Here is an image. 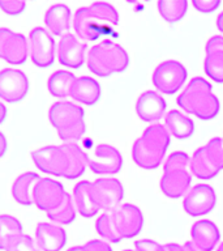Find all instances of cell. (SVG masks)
I'll return each instance as SVG.
<instances>
[{"label": "cell", "instance_id": "60d3db41", "mask_svg": "<svg viewBox=\"0 0 223 251\" xmlns=\"http://www.w3.org/2000/svg\"><path fill=\"white\" fill-rule=\"evenodd\" d=\"M164 249H166V251H185V249H184L183 245H179V243H166L164 245Z\"/></svg>", "mask_w": 223, "mask_h": 251}, {"label": "cell", "instance_id": "c3c4849f", "mask_svg": "<svg viewBox=\"0 0 223 251\" xmlns=\"http://www.w3.org/2000/svg\"><path fill=\"white\" fill-rule=\"evenodd\" d=\"M123 251H136V250H129L128 249V250H123Z\"/></svg>", "mask_w": 223, "mask_h": 251}, {"label": "cell", "instance_id": "30bf717a", "mask_svg": "<svg viewBox=\"0 0 223 251\" xmlns=\"http://www.w3.org/2000/svg\"><path fill=\"white\" fill-rule=\"evenodd\" d=\"M67 195L68 192L60 182L52 178H41L35 184L33 199L38 209L50 213L62 205Z\"/></svg>", "mask_w": 223, "mask_h": 251}, {"label": "cell", "instance_id": "e0dca14e", "mask_svg": "<svg viewBox=\"0 0 223 251\" xmlns=\"http://www.w3.org/2000/svg\"><path fill=\"white\" fill-rule=\"evenodd\" d=\"M136 114L145 123L158 122L166 113V101L156 90H145L136 101Z\"/></svg>", "mask_w": 223, "mask_h": 251}, {"label": "cell", "instance_id": "7a4b0ae2", "mask_svg": "<svg viewBox=\"0 0 223 251\" xmlns=\"http://www.w3.org/2000/svg\"><path fill=\"white\" fill-rule=\"evenodd\" d=\"M119 24V13L112 4L94 1L80 7L74 13L73 29L82 41L94 42L99 37L110 34Z\"/></svg>", "mask_w": 223, "mask_h": 251}, {"label": "cell", "instance_id": "ffe728a7", "mask_svg": "<svg viewBox=\"0 0 223 251\" xmlns=\"http://www.w3.org/2000/svg\"><path fill=\"white\" fill-rule=\"evenodd\" d=\"M191 183L192 176L188 170L163 173L160 178V191L170 199H179L189 192Z\"/></svg>", "mask_w": 223, "mask_h": 251}, {"label": "cell", "instance_id": "d590c367", "mask_svg": "<svg viewBox=\"0 0 223 251\" xmlns=\"http://www.w3.org/2000/svg\"><path fill=\"white\" fill-rule=\"evenodd\" d=\"M26 7V1L23 0H3L0 1V8L5 15L17 16L22 13Z\"/></svg>", "mask_w": 223, "mask_h": 251}, {"label": "cell", "instance_id": "f1b7e54d", "mask_svg": "<svg viewBox=\"0 0 223 251\" xmlns=\"http://www.w3.org/2000/svg\"><path fill=\"white\" fill-rule=\"evenodd\" d=\"M76 215H77V208L74 204L73 196L68 194L62 205L56 211L47 213V217L52 223L59 225H69L76 220Z\"/></svg>", "mask_w": 223, "mask_h": 251}, {"label": "cell", "instance_id": "8fae6325", "mask_svg": "<svg viewBox=\"0 0 223 251\" xmlns=\"http://www.w3.org/2000/svg\"><path fill=\"white\" fill-rule=\"evenodd\" d=\"M217 205V194L209 184H196L184 196L183 208L192 217H199L210 213Z\"/></svg>", "mask_w": 223, "mask_h": 251}, {"label": "cell", "instance_id": "2e32d148", "mask_svg": "<svg viewBox=\"0 0 223 251\" xmlns=\"http://www.w3.org/2000/svg\"><path fill=\"white\" fill-rule=\"evenodd\" d=\"M89 168L94 174L99 176L116 174L123 168V156L112 145L98 144L95 148V157H89Z\"/></svg>", "mask_w": 223, "mask_h": 251}, {"label": "cell", "instance_id": "603a6c76", "mask_svg": "<svg viewBox=\"0 0 223 251\" xmlns=\"http://www.w3.org/2000/svg\"><path fill=\"white\" fill-rule=\"evenodd\" d=\"M41 176L34 172H25L20 174L12 184V196L21 205H31L34 204L33 192L35 184L38 183Z\"/></svg>", "mask_w": 223, "mask_h": 251}, {"label": "cell", "instance_id": "7402d4cb", "mask_svg": "<svg viewBox=\"0 0 223 251\" xmlns=\"http://www.w3.org/2000/svg\"><path fill=\"white\" fill-rule=\"evenodd\" d=\"M45 24L54 35H64L72 25V12L67 4H52L45 13Z\"/></svg>", "mask_w": 223, "mask_h": 251}, {"label": "cell", "instance_id": "484cf974", "mask_svg": "<svg viewBox=\"0 0 223 251\" xmlns=\"http://www.w3.org/2000/svg\"><path fill=\"white\" fill-rule=\"evenodd\" d=\"M76 76H74L70 71L67 70H58L55 71L54 74L50 75V77L47 80V89L48 93L52 97L56 98H66L69 96L70 88L76 81Z\"/></svg>", "mask_w": 223, "mask_h": 251}, {"label": "cell", "instance_id": "d6a6232c", "mask_svg": "<svg viewBox=\"0 0 223 251\" xmlns=\"http://www.w3.org/2000/svg\"><path fill=\"white\" fill-rule=\"evenodd\" d=\"M1 249L3 251H41L34 239L25 233L17 234L11 239H8L1 246Z\"/></svg>", "mask_w": 223, "mask_h": 251}, {"label": "cell", "instance_id": "f546056e", "mask_svg": "<svg viewBox=\"0 0 223 251\" xmlns=\"http://www.w3.org/2000/svg\"><path fill=\"white\" fill-rule=\"evenodd\" d=\"M95 229L97 233L101 235L105 241H109L111 243H119L123 239L120 233L117 231L115 223H113L111 212H103L98 220L95 221Z\"/></svg>", "mask_w": 223, "mask_h": 251}, {"label": "cell", "instance_id": "b9f144b4", "mask_svg": "<svg viewBox=\"0 0 223 251\" xmlns=\"http://www.w3.org/2000/svg\"><path fill=\"white\" fill-rule=\"evenodd\" d=\"M0 148H1V152H0V156L4 157L5 152H7V148H8V141H7V137L4 135V132L0 133Z\"/></svg>", "mask_w": 223, "mask_h": 251}, {"label": "cell", "instance_id": "4316f807", "mask_svg": "<svg viewBox=\"0 0 223 251\" xmlns=\"http://www.w3.org/2000/svg\"><path fill=\"white\" fill-rule=\"evenodd\" d=\"M191 170L193 176L199 179H213L219 170L211 164V161L207 157L205 145L196 149L195 153L191 157Z\"/></svg>", "mask_w": 223, "mask_h": 251}, {"label": "cell", "instance_id": "83f0119b", "mask_svg": "<svg viewBox=\"0 0 223 251\" xmlns=\"http://www.w3.org/2000/svg\"><path fill=\"white\" fill-rule=\"evenodd\" d=\"M159 15L168 24L179 23L188 11V1L185 0H159L156 3Z\"/></svg>", "mask_w": 223, "mask_h": 251}, {"label": "cell", "instance_id": "6da1fadb", "mask_svg": "<svg viewBox=\"0 0 223 251\" xmlns=\"http://www.w3.org/2000/svg\"><path fill=\"white\" fill-rule=\"evenodd\" d=\"M31 158L43 173L67 179L80 178L89 166V156L76 143L39 147L31 152Z\"/></svg>", "mask_w": 223, "mask_h": 251}, {"label": "cell", "instance_id": "ab89813d", "mask_svg": "<svg viewBox=\"0 0 223 251\" xmlns=\"http://www.w3.org/2000/svg\"><path fill=\"white\" fill-rule=\"evenodd\" d=\"M205 51H206V52L223 51V35L217 34L207 39L206 45H205Z\"/></svg>", "mask_w": 223, "mask_h": 251}, {"label": "cell", "instance_id": "9c48e42d", "mask_svg": "<svg viewBox=\"0 0 223 251\" xmlns=\"http://www.w3.org/2000/svg\"><path fill=\"white\" fill-rule=\"evenodd\" d=\"M91 195L101 211L111 212L124 199V187L116 178H98L91 182Z\"/></svg>", "mask_w": 223, "mask_h": 251}, {"label": "cell", "instance_id": "ee69618b", "mask_svg": "<svg viewBox=\"0 0 223 251\" xmlns=\"http://www.w3.org/2000/svg\"><path fill=\"white\" fill-rule=\"evenodd\" d=\"M183 246H184V249H185V251H201V250H199L197 247H196V245L192 242V241H187V242L184 243Z\"/></svg>", "mask_w": 223, "mask_h": 251}, {"label": "cell", "instance_id": "9a60e30c", "mask_svg": "<svg viewBox=\"0 0 223 251\" xmlns=\"http://www.w3.org/2000/svg\"><path fill=\"white\" fill-rule=\"evenodd\" d=\"M88 45L77 38V35L67 33L60 38L58 45L59 63L68 68H80L85 63Z\"/></svg>", "mask_w": 223, "mask_h": 251}, {"label": "cell", "instance_id": "7bdbcfd3", "mask_svg": "<svg viewBox=\"0 0 223 251\" xmlns=\"http://www.w3.org/2000/svg\"><path fill=\"white\" fill-rule=\"evenodd\" d=\"M215 26H217V29H218L221 33H223V11L221 12L218 15V17H217V21H215Z\"/></svg>", "mask_w": 223, "mask_h": 251}, {"label": "cell", "instance_id": "d4e9b609", "mask_svg": "<svg viewBox=\"0 0 223 251\" xmlns=\"http://www.w3.org/2000/svg\"><path fill=\"white\" fill-rule=\"evenodd\" d=\"M164 126L172 136L179 140H185L195 132V123L191 118L179 110H170L164 117Z\"/></svg>", "mask_w": 223, "mask_h": 251}, {"label": "cell", "instance_id": "ac0fdd59", "mask_svg": "<svg viewBox=\"0 0 223 251\" xmlns=\"http://www.w3.org/2000/svg\"><path fill=\"white\" fill-rule=\"evenodd\" d=\"M35 242L41 251H62L67 243V233L54 223H39L35 227Z\"/></svg>", "mask_w": 223, "mask_h": 251}, {"label": "cell", "instance_id": "d6986e66", "mask_svg": "<svg viewBox=\"0 0 223 251\" xmlns=\"http://www.w3.org/2000/svg\"><path fill=\"white\" fill-rule=\"evenodd\" d=\"M192 242L201 251H213L221 239V231L211 220H199L191 227Z\"/></svg>", "mask_w": 223, "mask_h": 251}, {"label": "cell", "instance_id": "44dd1931", "mask_svg": "<svg viewBox=\"0 0 223 251\" xmlns=\"http://www.w3.org/2000/svg\"><path fill=\"white\" fill-rule=\"evenodd\" d=\"M102 94L101 84L90 76H80L70 88L69 97L86 106L95 105Z\"/></svg>", "mask_w": 223, "mask_h": 251}, {"label": "cell", "instance_id": "277c9868", "mask_svg": "<svg viewBox=\"0 0 223 251\" xmlns=\"http://www.w3.org/2000/svg\"><path fill=\"white\" fill-rule=\"evenodd\" d=\"M171 141V133L166 126L154 123L144 129V132L132 147V158L134 164L145 170H153L162 164Z\"/></svg>", "mask_w": 223, "mask_h": 251}, {"label": "cell", "instance_id": "4dcf8cb0", "mask_svg": "<svg viewBox=\"0 0 223 251\" xmlns=\"http://www.w3.org/2000/svg\"><path fill=\"white\" fill-rule=\"evenodd\" d=\"M203 70L213 81L223 84V51L206 52Z\"/></svg>", "mask_w": 223, "mask_h": 251}, {"label": "cell", "instance_id": "ba28073f", "mask_svg": "<svg viewBox=\"0 0 223 251\" xmlns=\"http://www.w3.org/2000/svg\"><path fill=\"white\" fill-rule=\"evenodd\" d=\"M29 55L31 62L39 68L52 66L56 55V46L50 31L42 26H35L29 31Z\"/></svg>", "mask_w": 223, "mask_h": 251}, {"label": "cell", "instance_id": "cb8c5ba5", "mask_svg": "<svg viewBox=\"0 0 223 251\" xmlns=\"http://www.w3.org/2000/svg\"><path fill=\"white\" fill-rule=\"evenodd\" d=\"M73 199L77 212L82 217L90 219L101 211L91 195V182L81 180L73 188Z\"/></svg>", "mask_w": 223, "mask_h": 251}, {"label": "cell", "instance_id": "52a82bcc", "mask_svg": "<svg viewBox=\"0 0 223 251\" xmlns=\"http://www.w3.org/2000/svg\"><path fill=\"white\" fill-rule=\"evenodd\" d=\"M188 71L183 63L168 59L159 63L153 72L152 81L156 90L163 94H175L187 81Z\"/></svg>", "mask_w": 223, "mask_h": 251}, {"label": "cell", "instance_id": "3957f363", "mask_svg": "<svg viewBox=\"0 0 223 251\" xmlns=\"http://www.w3.org/2000/svg\"><path fill=\"white\" fill-rule=\"evenodd\" d=\"M179 107L202 121L214 119L221 111V101L213 93V86L206 78L195 76L176 98Z\"/></svg>", "mask_w": 223, "mask_h": 251}, {"label": "cell", "instance_id": "8992f818", "mask_svg": "<svg viewBox=\"0 0 223 251\" xmlns=\"http://www.w3.org/2000/svg\"><path fill=\"white\" fill-rule=\"evenodd\" d=\"M48 121L66 143H73L85 135V110L74 102H54L48 109Z\"/></svg>", "mask_w": 223, "mask_h": 251}, {"label": "cell", "instance_id": "7c38bea8", "mask_svg": "<svg viewBox=\"0 0 223 251\" xmlns=\"http://www.w3.org/2000/svg\"><path fill=\"white\" fill-rule=\"evenodd\" d=\"M29 92L26 74L17 68H4L0 72V97L4 102L16 103L22 101Z\"/></svg>", "mask_w": 223, "mask_h": 251}, {"label": "cell", "instance_id": "5b68a950", "mask_svg": "<svg viewBox=\"0 0 223 251\" xmlns=\"http://www.w3.org/2000/svg\"><path fill=\"white\" fill-rule=\"evenodd\" d=\"M86 66L91 74L99 77H109L128 68L129 55L119 43L111 39H103L89 50Z\"/></svg>", "mask_w": 223, "mask_h": 251}, {"label": "cell", "instance_id": "f6af8a7d", "mask_svg": "<svg viewBox=\"0 0 223 251\" xmlns=\"http://www.w3.org/2000/svg\"><path fill=\"white\" fill-rule=\"evenodd\" d=\"M0 109H1V117H0V123H4L5 118H7V107L4 103H0Z\"/></svg>", "mask_w": 223, "mask_h": 251}, {"label": "cell", "instance_id": "7dc6e473", "mask_svg": "<svg viewBox=\"0 0 223 251\" xmlns=\"http://www.w3.org/2000/svg\"><path fill=\"white\" fill-rule=\"evenodd\" d=\"M217 251H223V242L221 243V245H219V247H218V250Z\"/></svg>", "mask_w": 223, "mask_h": 251}, {"label": "cell", "instance_id": "8d00e7d4", "mask_svg": "<svg viewBox=\"0 0 223 251\" xmlns=\"http://www.w3.org/2000/svg\"><path fill=\"white\" fill-rule=\"evenodd\" d=\"M134 250L136 251H166L164 245H160L154 239H138L134 242Z\"/></svg>", "mask_w": 223, "mask_h": 251}, {"label": "cell", "instance_id": "1f68e13d", "mask_svg": "<svg viewBox=\"0 0 223 251\" xmlns=\"http://www.w3.org/2000/svg\"><path fill=\"white\" fill-rule=\"evenodd\" d=\"M23 226L19 219L11 215L0 216V246L17 234H22Z\"/></svg>", "mask_w": 223, "mask_h": 251}, {"label": "cell", "instance_id": "e575fe53", "mask_svg": "<svg viewBox=\"0 0 223 251\" xmlns=\"http://www.w3.org/2000/svg\"><path fill=\"white\" fill-rule=\"evenodd\" d=\"M207 157L211 161V164L218 169L219 172L223 169V139L222 137H213L209 140L206 145Z\"/></svg>", "mask_w": 223, "mask_h": 251}, {"label": "cell", "instance_id": "bcb514c9", "mask_svg": "<svg viewBox=\"0 0 223 251\" xmlns=\"http://www.w3.org/2000/svg\"><path fill=\"white\" fill-rule=\"evenodd\" d=\"M67 251H85V249H84V246H72Z\"/></svg>", "mask_w": 223, "mask_h": 251}, {"label": "cell", "instance_id": "836d02e7", "mask_svg": "<svg viewBox=\"0 0 223 251\" xmlns=\"http://www.w3.org/2000/svg\"><path fill=\"white\" fill-rule=\"evenodd\" d=\"M191 168V157L188 156L185 152L178 151V152L171 153L167 157V160L164 162L163 173L176 172V170H188Z\"/></svg>", "mask_w": 223, "mask_h": 251}, {"label": "cell", "instance_id": "5bb4252c", "mask_svg": "<svg viewBox=\"0 0 223 251\" xmlns=\"http://www.w3.org/2000/svg\"><path fill=\"white\" fill-rule=\"evenodd\" d=\"M113 223L123 238H134L144 227V215L137 205L124 203L111 211Z\"/></svg>", "mask_w": 223, "mask_h": 251}, {"label": "cell", "instance_id": "4fadbf2b", "mask_svg": "<svg viewBox=\"0 0 223 251\" xmlns=\"http://www.w3.org/2000/svg\"><path fill=\"white\" fill-rule=\"evenodd\" d=\"M29 55V42L21 33L1 27L0 29V56L11 64H23Z\"/></svg>", "mask_w": 223, "mask_h": 251}, {"label": "cell", "instance_id": "74e56055", "mask_svg": "<svg viewBox=\"0 0 223 251\" xmlns=\"http://www.w3.org/2000/svg\"><path fill=\"white\" fill-rule=\"evenodd\" d=\"M192 5L201 13H211L221 5V0H193Z\"/></svg>", "mask_w": 223, "mask_h": 251}, {"label": "cell", "instance_id": "f35d334b", "mask_svg": "<svg viewBox=\"0 0 223 251\" xmlns=\"http://www.w3.org/2000/svg\"><path fill=\"white\" fill-rule=\"evenodd\" d=\"M85 251H112L109 242L101 241V239H90L84 245Z\"/></svg>", "mask_w": 223, "mask_h": 251}]
</instances>
